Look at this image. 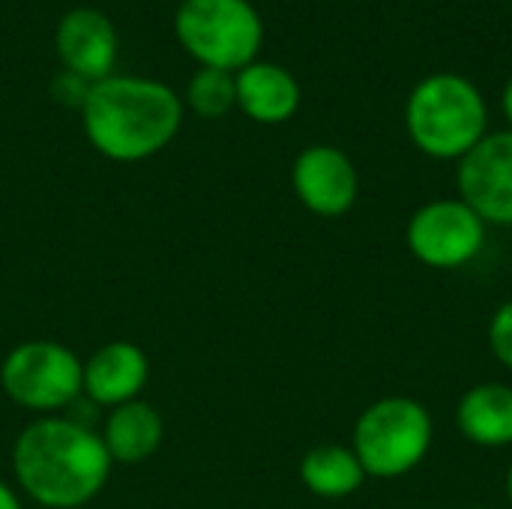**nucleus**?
<instances>
[{
	"label": "nucleus",
	"mask_w": 512,
	"mask_h": 509,
	"mask_svg": "<svg viewBox=\"0 0 512 509\" xmlns=\"http://www.w3.org/2000/svg\"><path fill=\"white\" fill-rule=\"evenodd\" d=\"M489 240V225L462 198H435L417 207L405 225L408 252L429 270L474 264Z\"/></svg>",
	"instance_id": "0eeeda50"
},
{
	"label": "nucleus",
	"mask_w": 512,
	"mask_h": 509,
	"mask_svg": "<svg viewBox=\"0 0 512 509\" xmlns=\"http://www.w3.org/2000/svg\"><path fill=\"white\" fill-rule=\"evenodd\" d=\"M162 438H165L162 414L141 399L111 408L102 429V444L111 462L120 465H141L162 447Z\"/></svg>",
	"instance_id": "4468645a"
},
{
	"label": "nucleus",
	"mask_w": 512,
	"mask_h": 509,
	"mask_svg": "<svg viewBox=\"0 0 512 509\" xmlns=\"http://www.w3.org/2000/svg\"><path fill=\"white\" fill-rule=\"evenodd\" d=\"M456 198L489 228H512V129L489 132L456 162Z\"/></svg>",
	"instance_id": "6e6552de"
},
{
	"label": "nucleus",
	"mask_w": 512,
	"mask_h": 509,
	"mask_svg": "<svg viewBox=\"0 0 512 509\" xmlns=\"http://www.w3.org/2000/svg\"><path fill=\"white\" fill-rule=\"evenodd\" d=\"M174 36L198 66L240 72L264 45V21L249 0H180Z\"/></svg>",
	"instance_id": "39448f33"
},
{
	"label": "nucleus",
	"mask_w": 512,
	"mask_h": 509,
	"mask_svg": "<svg viewBox=\"0 0 512 509\" xmlns=\"http://www.w3.org/2000/svg\"><path fill=\"white\" fill-rule=\"evenodd\" d=\"M366 471L351 447L345 444H321L312 447L300 462V483L324 501H342L363 489Z\"/></svg>",
	"instance_id": "2eb2a0df"
},
{
	"label": "nucleus",
	"mask_w": 512,
	"mask_h": 509,
	"mask_svg": "<svg viewBox=\"0 0 512 509\" xmlns=\"http://www.w3.org/2000/svg\"><path fill=\"white\" fill-rule=\"evenodd\" d=\"M501 111H504V117H507V123H510L512 129V75L507 78L504 93H501Z\"/></svg>",
	"instance_id": "aec40b11"
},
{
	"label": "nucleus",
	"mask_w": 512,
	"mask_h": 509,
	"mask_svg": "<svg viewBox=\"0 0 512 509\" xmlns=\"http://www.w3.org/2000/svg\"><path fill=\"white\" fill-rule=\"evenodd\" d=\"M471 509H486V507H471Z\"/></svg>",
	"instance_id": "4be33fe9"
},
{
	"label": "nucleus",
	"mask_w": 512,
	"mask_h": 509,
	"mask_svg": "<svg viewBox=\"0 0 512 509\" xmlns=\"http://www.w3.org/2000/svg\"><path fill=\"white\" fill-rule=\"evenodd\" d=\"M54 48L66 72L96 84L114 75L120 36L114 21L102 9L75 6L60 18L54 33Z\"/></svg>",
	"instance_id": "9d476101"
},
{
	"label": "nucleus",
	"mask_w": 512,
	"mask_h": 509,
	"mask_svg": "<svg viewBox=\"0 0 512 509\" xmlns=\"http://www.w3.org/2000/svg\"><path fill=\"white\" fill-rule=\"evenodd\" d=\"M435 441L429 408L411 396H384L363 408L351 432V450L366 477L399 480L417 471Z\"/></svg>",
	"instance_id": "20e7f679"
},
{
	"label": "nucleus",
	"mask_w": 512,
	"mask_h": 509,
	"mask_svg": "<svg viewBox=\"0 0 512 509\" xmlns=\"http://www.w3.org/2000/svg\"><path fill=\"white\" fill-rule=\"evenodd\" d=\"M84 363L60 342L33 339L15 345L0 366L3 393L24 411L51 417L84 396Z\"/></svg>",
	"instance_id": "423d86ee"
},
{
	"label": "nucleus",
	"mask_w": 512,
	"mask_h": 509,
	"mask_svg": "<svg viewBox=\"0 0 512 509\" xmlns=\"http://www.w3.org/2000/svg\"><path fill=\"white\" fill-rule=\"evenodd\" d=\"M489 351L492 357L512 372V297L504 300L495 312H492V321H489Z\"/></svg>",
	"instance_id": "f3484780"
},
{
	"label": "nucleus",
	"mask_w": 512,
	"mask_h": 509,
	"mask_svg": "<svg viewBox=\"0 0 512 509\" xmlns=\"http://www.w3.org/2000/svg\"><path fill=\"white\" fill-rule=\"evenodd\" d=\"M234 84H237V108L249 120L264 123V126H279L291 120L303 99V90L294 72L261 57L243 66L234 75Z\"/></svg>",
	"instance_id": "f8f14e48"
},
{
	"label": "nucleus",
	"mask_w": 512,
	"mask_h": 509,
	"mask_svg": "<svg viewBox=\"0 0 512 509\" xmlns=\"http://www.w3.org/2000/svg\"><path fill=\"white\" fill-rule=\"evenodd\" d=\"M0 509H24L21 501H18V495L6 483H0Z\"/></svg>",
	"instance_id": "6ab92c4d"
},
{
	"label": "nucleus",
	"mask_w": 512,
	"mask_h": 509,
	"mask_svg": "<svg viewBox=\"0 0 512 509\" xmlns=\"http://www.w3.org/2000/svg\"><path fill=\"white\" fill-rule=\"evenodd\" d=\"M51 93H54V99H57L60 105L78 108V111H81V105H84V99H87V93H90V81H84V78H78V75H72V72L63 69V72L57 75Z\"/></svg>",
	"instance_id": "a211bd4d"
},
{
	"label": "nucleus",
	"mask_w": 512,
	"mask_h": 509,
	"mask_svg": "<svg viewBox=\"0 0 512 509\" xmlns=\"http://www.w3.org/2000/svg\"><path fill=\"white\" fill-rule=\"evenodd\" d=\"M459 435L483 450L512 447V387L504 381H483L462 393L456 405Z\"/></svg>",
	"instance_id": "ddd939ff"
},
{
	"label": "nucleus",
	"mask_w": 512,
	"mask_h": 509,
	"mask_svg": "<svg viewBox=\"0 0 512 509\" xmlns=\"http://www.w3.org/2000/svg\"><path fill=\"white\" fill-rule=\"evenodd\" d=\"M183 111V99L165 81L114 72L90 84L81 126L105 159L144 162L177 138Z\"/></svg>",
	"instance_id": "f03ea898"
},
{
	"label": "nucleus",
	"mask_w": 512,
	"mask_h": 509,
	"mask_svg": "<svg viewBox=\"0 0 512 509\" xmlns=\"http://www.w3.org/2000/svg\"><path fill=\"white\" fill-rule=\"evenodd\" d=\"M291 186L297 201L321 219L351 213L360 198L357 168L351 156L333 144H312L300 150L291 165Z\"/></svg>",
	"instance_id": "1a4fd4ad"
},
{
	"label": "nucleus",
	"mask_w": 512,
	"mask_h": 509,
	"mask_svg": "<svg viewBox=\"0 0 512 509\" xmlns=\"http://www.w3.org/2000/svg\"><path fill=\"white\" fill-rule=\"evenodd\" d=\"M102 435L69 417L33 420L12 447V474L21 492L45 509L87 507L111 477Z\"/></svg>",
	"instance_id": "f257e3e1"
},
{
	"label": "nucleus",
	"mask_w": 512,
	"mask_h": 509,
	"mask_svg": "<svg viewBox=\"0 0 512 509\" xmlns=\"http://www.w3.org/2000/svg\"><path fill=\"white\" fill-rule=\"evenodd\" d=\"M504 492H507V501H510V507H512V462H510V468H507V480H504Z\"/></svg>",
	"instance_id": "412c9836"
},
{
	"label": "nucleus",
	"mask_w": 512,
	"mask_h": 509,
	"mask_svg": "<svg viewBox=\"0 0 512 509\" xmlns=\"http://www.w3.org/2000/svg\"><path fill=\"white\" fill-rule=\"evenodd\" d=\"M180 99H183V108H192V114L204 120L225 117L231 108H237L234 72L198 66V72L186 81V93Z\"/></svg>",
	"instance_id": "dca6fc26"
},
{
	"label": "nucleus",
	"mask_w": 512,
	"mask_h": 509,
	"mask_svg": "<svg viewBox=\"0 0 512 509\" xmlns=\"http://www.w3.org/2000/svg\"><path fill=\"white\" fill-rule=\"evenodd\" d=\"M405 132L423 156L459 162L489 135V105L471 78L435 72L408 93Z\"/></svg>",
	"instance_id": "7ed1b4c3"
},
{
	"label": "nucleus",
	"mask_w": 512,
	"mask_h": 509,
	"mask_svg": "<svg viewBox=\"0 0 512 509\" xmlns=\"http://www.w3.org/2000/svg\"><path fill=\"white\" fill-rule=\"evenodd\" d=\"M150 378L147 354L135 342H108L84 360V396L102 408L135 402Z\"/></svg>",
	"instance_id": "9b49d317"
}]
</instances>
